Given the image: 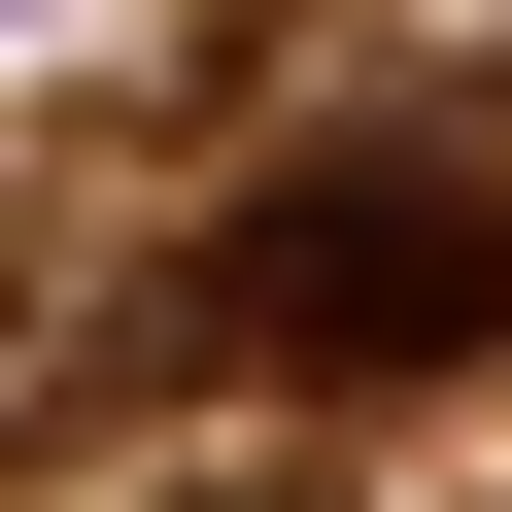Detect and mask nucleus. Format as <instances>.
<instances>
[{
	"label": "nucleus",
	"mask_w": 512,
	"mask_h": 512,
	"mask_svg": "<svg viewBox=\"0 0 512 512\" xmlns=\"http://www.w3.org/2000/svg\"><path fill=\"white\" fill-rule=\"evenodd\" d=\"M205 342H274V376H478L512 342V205L444 137H342V171H274L205 239Z\"/></svg>",
	"instance_id": "obj_1"
}]
</instances>
